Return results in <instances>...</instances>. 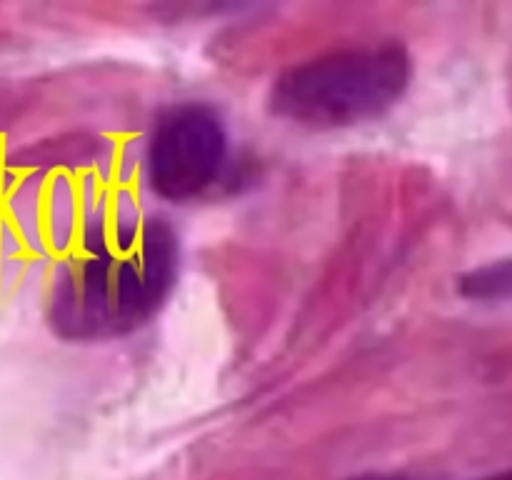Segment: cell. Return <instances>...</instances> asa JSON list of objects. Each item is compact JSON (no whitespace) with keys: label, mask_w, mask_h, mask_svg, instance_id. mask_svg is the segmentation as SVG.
I'll use <instances>...</instances> for the list:
<instances>
[{"label":"cell","mask_w":512,"mask_h":480,"mask_svg":"<svg viewBox=\"0 0 512 480\" xmlns=\"http://www.w3.org/2000/svg\"><path fill=\"white\" fill-rule=\"evenodd\" d=\"M363 480H388V478H363Z\"/></svg>","instance_id":"obj_6"},{"label":"cell","mask_w":512,"mask_h":480,"mask_svg":"<svg viewBox=\"0 0 512 480\" xmlns=\"http://www.w3.org/2000/svg\"><path fill=\"white\" fill-rule=\"evenodd\" d=\"M458 290L465 298L480 300V303L512 300V258L470 270L460 278Z\"/></svg>","instance_id":"obj_4"},{"label":"cell","mask_w":512,"mask_h":480,"mask_svg":"<svg viewBox=\"0 0 512 480\" xmlns=\"http://www.w3.org/2000/svg\"><path fill=\"white\" fill-rule=\"evenodd\" d=\"M408 80L410 55L403 45L333 50L283 70L270 88V110L305 128H348L383 115Z\"/></svg>","instance_id":"obj_1"},{"label":"cell","mask_w":512,"mask_h":480,"mask_svg":"<svg viewBox=\"0 0 512 480\" xmlns=\"http://www.w3.org/2000/svg\"><path fill=\"white\" fill-rule=\"evenodd\" d=\"M228 135L213 108L188 103L155 125L148 148V178L158 195L188 200L203 193L223 168Z\"/></svg>","instance_id":"obj_3"},{"label":"cell","mask_w":512,"mask_h":480,"mask_svg":"<svg viewBox=\"0 0 512 480\" xmlns=\"http://www.w3.org/2000/svg\"><path fill=\"white\" fill-rule=\"evenodd\" d=\"M480 480H512V468L510 470H503V473L488 475V478H480Z\"/></svg>","instance_id":"obj_5"},{"label":"cell","mask_w":512,"mask_h":480,"mask_svg":"<svg viewBox=\"0 0 512 480\" xmlns=\"http://www.w3.org/2000/svg\"><path fill=\"white\" fill-rule=\"evenodd\" d=\"M178 268V240L163 220L143 230L140 250L128 258L88 260L60 283L55 323L70 335H113L133 330L158 310Z\"/></svg>","instance_id":"obj_2"}]
</instances>
